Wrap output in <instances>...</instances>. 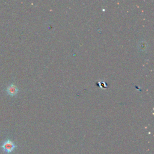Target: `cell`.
Returning a JSON list of instances; mask_svg holds the SVG:
<instances>
[{
    "mask_svg": "<svg viewBox=\"0 0 154 154\" xmlns=\"http://www.w3.org/2000/svg\"><path fill=\"white\" fill-rule=\"evenodd\" d=\"M1 148L6 153H10L16 149V145L13 141L8 139L3 143L1 146Z\"/></svg>",
    "mask_w": 154,
    "mask_h": 154,
    "instance_id": "obj_1",
    "label": "cell"
},
{
    "mask_svg": "<svg viewBox=\"0 0 154 154\" xmlns=\"http://www.w3.org/2000/svg\"><path fill=\"white\" fill-rule=\"evenodd\" d=\"M6 91L8 95L11 96H14L17 94L18 92V89L15 85L12 84L7 87Z\"/></svg>",
    "mask_w": 154,
    "mask_h": 154,
    "instance_id": "obj_2",
    "label": "cell"
}]
</instances>
